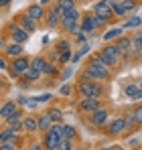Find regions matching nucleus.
I'll use <instances>...</instances> for the list:
<instances>
[{
  "instance_id": "obj_1",
  "label": "nucleus",
  "mask_w": 142,
  "mask_h": 150,
  "mask_svg": "<svg viewBox=\"0 0 142 150\" xmlns=\"http://www.w3.org/2000/svg\"><path fill=\"white\" fill-rule=\"evenodd\" d=\"M108 65H104L97 57L94 59H89V63H87V67H85V71L81 73V79H89V81H104V79H108L110 73H108Z\"/></svg>"
},
{
  "instance_id": "obj_2",
  "label": "nucleus",
  "mask_w": 142,
  "mask_h": 150,
  "mask_svg": "<svg viewBox=\"0 0 142 150\" xmlns=\"http://www.w3.org/2000/svg\"><path fill=\"white\" fill-rule=\"evenodd\" d=\"M97 59L104 65H108V67H116L120 61H122V53L118 51L116 45H108V47H104V49L97 53Z\"/></svg>"
},
{
  "instance_id": "obj_3",
  "label": "nucleus",
  "mask_w": 142,
  "mask_h": 150,
  "mask_svg": "<svg viewBox=\"0 0 142 150\" xmlns=\"http://www.w3.org/2000/svg\"><path fill=\"white\" fill-rule=\"evenodd\" d=\"M75 89H77L83 98H89V96L102 98V96H104V87H102L97 81H89V79H81V81L75 85Z\"/></svg>"
},
{
  "instance_id": "obj_4",
  "label": "nucleus",
  "mask_w": 142,
  "mask_h": 150,
  "mask_svg": "<svg viewBox=\"0 0 142 150\" xmlns=\"http://www.w3.org/2000/svg\"><path fill=\"white\" fill-rule=\"evenodd\" d=\"M92 14L95 16V23H97V26L106 25L110 18H112V8H110V4H108V0H99V2H95L94 8H92Z\"/></svg>"
},
{
  "instance_id": "obj_5",
  "label": "nucleus",
  "mask_w": 142,
  "mask_h": 150,
  "mask_svg": "<svg viewBox=\"0 0 142 150\" xmlns=\"http://www.w3.org/2000/svg\"><path fill=\"white\" fill-rule=\"evenodd\" d=\"M31 65V59L28 57H23V55H18V57H14V61H10V67H8V73L12 79H18V77H23V71Z\"/></svg>"
},
{
  "instance_id": "obj_6",
  "label": "nucleus",
  "mask_w": 142,
  "mask_h": 150,
  "mask_svg": "<svg viewBox=\"0 0 142 150\" xmlns=\"http://www.w3.org/2000/svg\"><path fill=\"white\" fill-rule=\"evenodd\" d=\"M99 105H102L99 98H94V96H89V98H83V100L77 103L79 112H85V114H92V112H94V110H97Z\"/></svg>"
},
{
  "instance_id": "obj_7",
  "label": "nucleus",
  "mask_w": 142,
  "mask_h": 150,
  "mask_svg": "<svg viewBox=\"0 0 142 150\" xmlns=\"http://www.w3.org/2000/svg\"><path fill=\"white\" fill-rule=\"evenodd\" d=\"M95 28H97L95 16L94 14H83V18H81V23H79V30L85 33V35H92Z\"/></svg>"
},
{
  "instance_id": "obj_8",
  "label": "nucleus",
  "mask_w": 142,
  "mask_h": 150,
  "mask_svg": "<svg viewBox=\"0 0 142 150\" xmlns=\"http://www.w3.org/2000/svg\"><path fill=\"white\" fill-rule=\"evenodd\" d=\"M10 39L14 41V43H26L28 41V33L24 30L21 25H10Z\"/></svg>"
},
{
  "instance_id": "obj_9",
  "label": "nucleus",
  "mask_w": 142,
  "mask_h": 150,
  "mask_svg": "<svg viewBox=\"0 0 142 150\" xmlns=\"http://www.w3.org/2000/svg\"><path fill=\"white\" fill-rule=\"evenodd\" d=\"M45 21H47L49 28H57V26H59V21H61V10H59L57 6L49 8L47 14H45Z\"/></svg>"
},
{
  "instance_id": "obj_10",
  "label": "nucleus",
  "mask_w": 142,
  "mask_h": 150,
  "mask_svg": "<svg viewBox=\"0 0 142 150\" xmlns=\"http://www.w3.org/2000/svg\"><path fill=\"white\" fill-rule=\"evenodd\" d=\"M59 140H61V136H59V134H55L53 130H47V132H45L43 146L49 148V150H59Z\"/></svg>"
},
{
  "instance_id": "obj_11",
  "label": "nucleus",
  "mask_w": 142,
  "mask_h": 150,
  "mask_svg": "<svg viewBox=\"0 0 142 150\" xmlns=\"http://www.w3.org/2000/svg\"><path fill=\"white\" fill-rule=\"evenodd\" d=\"M89 122H92V126H104L106 122H108V110H104V108L99 105L97 110H94V112H92Z\"/></svg>"
},
{
  "instance_id": "obj_12",
  "label": "nucleus",
  "mask_w": 142,
  "mask_h": 150,
  "mask_svg": "<svg viewBox=\"0 0 142 150\" xmlns=\"http://www.w3.org/2000/svg\"><path fill=\"white\" fill-rule=\"evenodd\" d=\"M26 14L39 23V21H45V14H47V10L43 8V4H31V6L26 8Z\"/></svg>"
},
{
  "instance_id": "obj_13",
  "label": "nucleus",
  "mask_w": 142,
  "mask_h": 150,
  "mask_svg": "<svg viewBox=\"0 0 142 150\" xmlns=\"http://www.w3.org/2000/svg\"><path fill=\"white\" fill-rule=\"evenodd\" d=\"M61 25H63V30L69 33V35H75L79 30V18H69V16H61Z\"/></svg>"
},
{
  "instance_id": "obj_14",
  "label": "nucleus",
  "mask_w": 142,
  "mask_h": 150,
  "mask_svg": "<svg viewBox=\"0 0 142 150\" xmlns=\"http://www.w3.org/2000/svg\"><path fill=\"white\" fill-rule=\"evenodd\" d=\"M18 25L23 26V28L26 30V33H28V35H31L33 30H37V21H35V18H31V16H28L26 12L18 16Z\"/></svg>"
},
{
  "instance_id": "obj_15",
  "label": "nucleus",
  "mask_w": 142,
  "mask_h": 150,
  "mask_svg": "<svg viewBox=\"0 0 142 150\" xmlns=\"http://www.w3.org/2000/svg\"><path fill=\"white\" fill-rule=\"evenodd\" d=\"M122 132H124V118L112 120L110 126H108V134H110V136H120Z\"/></svg>"
},
{
  "instance_id": "obj_16",
  "label": "nucleus",
  "mask_w": 142,
  "mask_h": 150,
  "mask_svg": "<svg viewBox=\"0 0 142 150\" xmlns=\"http://www.w3.org/2000/svg\"><path fill=\"white\" fill-rule=\"evenodd\" d=\"M116 47H118V51L122 53V55H126L128 51L132 49V39H130V37H122V35H120L118 41H116Z\"/></svg>"
},
{
  "instance_id": "obj_17",
  "label": "nucleus",
  "mask_w": 142,
  "mask_h": 150,
  "mask_svg": "<svg viewBox=\"0 0 142 150\" xmlns=\"http://www.w3.org/2000/svg\"><path fill=\"white\" fill-rule=\"evenodd\" d=\"M124 93L130 100H142V87L140 85H126L124 87Z\"/></svg>"
},
{
  "instance_id": "obj_18",
  "label": "nucleus",
  "mask_w": 142,
  "mask_h": 150,
  "mask_svg": "<svg viewBox=\"0 0 142 150\" xmlns=\"http://www.w3.org/2000/svg\"><path fill=\"white\" fill-rule=\"evenodd\" d=\"M108 4H110V8H112V12L116 16H126L128 14L126 8H124V4H122V0H108Z\"/></svg>"
},
{
  "instance_id": "obj_19",
  "label": "nucleus",
  "mask_w": 142,
  "mask_h": 150,
  "mask_svg": "<svg viewBox=\"0 0 142 150\" xmlns=\"http://www.w3.org/2000/svg\"><path fill=\"white\" fill-rule=\"evenodd\" d=\"M16 110H18V108H16V103H14V101H6V103L0 108V118H2V120H6V118H8L10 114H14Z\"/></svg>"
},
{
  "instance_id": "obj_20",
  "label": "nucleus",
  "mask_w": 142,
  "mask_h": 150,
  "mask_svg": "<svg viewBox=\"0 0 142 150\" xmlns=\"http://www.w3.org/2000/svg\"><path fill=\"white\" fill-rule=\"evenodd\" d=\"M23 130H24V132H28V134L37 132V130H39V126H37V118H31V116H26V118L23 120Z\"/></svg>"
},
{
  "instance_id": "obj_21",
  "label": "nucleus",
  "mask_w": 142,
  "mask_h": 150,
  "mask_svg": "<svg viewBox=\"0 0 142 150\" xmlns=\"http://www.w3.org/2000/svg\"><path fill=\"white\" fill-rule=\"evenodd\" d=\"M120 35H124V28H122V26H116V28H110V30H106L102 39L108 43V41H114V39H118Z\"/></svg>"
},
{
  "instance_id": "obj_22",
  "label": "nucleus",
  "mask_w": 142,
  "mask_h": 150,
  "mask_svg": "<svg viewBox=\"0 0 142 150\" xmlns=\"http://www.w3.org/2000/svg\"><path fill=\"white\" fill-rule=\"evenodd\" d=\"M23 77L26 79V81H37V79H41V77H43V73H41V71H37V69H33V67L28 65V67L23 71Z\"/></svg>"
},
{
  "instance_id": "obj_23",
  "label": "nucleus",
  "mask_w": 142,
  "mask_h": 150,
  "mask_svg": "<svg viewBox=\"0 0 142 150\" xmlns=\"http://www.w3.org/2000/svg\"><path fill=\"white\" fill-rule=\"evenodd\" d=\"M47 65H49V63L45 61V59H41V57H35V59H31V67H33V69H37V71H41V73L47 69Z\"/></svg>"
},
{
  "instance_id": "obj_24",
  "label": "nucleus",
  "mask_w": 142,
  "mask_h": 150,
  "mask_svg": "<svg viewBox=\"0 0 142 150\" xmlns=\"http://www.w3.org/2000/svg\"><path fill=\"white\" fill-rule=\"evenodd\" d=\"M6 55H8V57H18V55H23V45H21V43L8 45V47H6Z\"/></svg>"
},
{
  "instance_id": "obj_25",
  "label": "nucleus",
  "mask_w": 142,
  "mask_h": 150,
  "mask_svg": "<svg viewBox=\"0 0 142 150\" xmlns=\"http://www.w3.org/2000/svg\"><path fill=\"white\" fill-rule=\"evenodd\" d=\"M47 116H49V120H51V122H61V118H63V112H61L59 108H49Z\"/></svg>"
},
{
  "instance_id": "obj_26",
  "label": "nucleus",
  "mask_w": 142,
  "mask_h": 150,
  "mask_svg": "<svg viewBox=\"0 0 142 150\" xmlns=\"http://www.w3.org/2000/svg\"><path fill=\"white\" fill-rule=\"evenodd\" d=\"M12 140H16V132H12L10 128L0 132V142H12Z\"/></svg>"
},
{
  "instance_id": "obj_27",
  "label": "nucleus",
  "mask_w": 142,
  "mask_h": 150,
  "mask_svg": "<svg viewBox=\"0 0 142 150\" xmlns=\"http://www.w3.org/2000/svg\"><path fill=\"white\" fill-rule=\"evenodd\" d=\"M51 124H53V122L49 120V116H41V118H37V126H39L41 132H47Z\"/></svg>"
},
{
  "instance_id": "obj_28",
  "label": "nucleus",
  "mask_w": 142,
  "mask_h": 150,
  "mask_svg": "<svg viewBox=\"0 0 142 150\" xmlns=\"http://www.w3.org/2000/svg\"><path fill=\"white\" fill-rule=\"evenodd\" d=\"M55 6L63 12V10H69V8L75 6V0H57V2H55Z\"/></svg>"
},
{
  "instance_id": "obj_29",
  "label": "nucleus",
  "mask_w": 142,
  "mask_h": 150,
  "mask_svg": "<svg viewBox=\"0 0 142 150\" xmlns=\"http://www.w3.org/2000/svg\"><path fill=\"white\" fill-rule=\"evenodd\" d=\"M132 49L138 51V53L142 51V30H138V33L132 37Z\"/></svg>"
},
{
  "instance_id": "obj_30",
  "label": "nucleus",
  "mask_w": 142,
  "mask_h": 150,
  "mask_svg": "<svg viewBox=\"0 0 142 150\" xmlns=\"http://www.w3.org/2000/svg\"><path fill=\"white\" fill-rule=\"evenodd\" d=\"M61 130H63V138H69V140H73V138H75V134H77V132H75V128L69 126V124H63V126H61Z\"/></svg>"
},
{
  "instance_id": "obj_31",
  "label": "nucleus",
  "mask_w": 142,
  "mask_h": 150,
  "mask_svg": "<svg viewBox=\"0 0 142 150\" xmlns=\"http://www.w3.org/2000/svg\"><path fill=\"white\" fill-rule=\"evenodd\" d=\"M16 122H23V112H21V110H16L14 114H10V116L6 118V124H8V126L16 124Z\"/></svg>"
},
{
  "instance_id": "obj_32",
  "label": "nucleus",
  "mask_w": 142,
  "mask_h": 150,
  "mask_svg": "<svg viewBox=\"0 0 142 150\" xmlns=\"http://www.w3.org/2000/svg\"><path fill=\"white\" fill-rule=\"evenodd\" d=\"M140 25H142V18H140V16H132V18H128V21L124 23L122 28H134V26H140Z\"/></svg>"
},
{
  "instance_id": "obj_33",
  "label": "nucleus",
  "mask_w": 142,
  "mask_h": 150,
  "mask_svg": "<svg viewBox=\"0 0 142 150\" xmlns=\"http://www.w3.org/2000/svg\"><path fill=\"white\" fill-rule=\"evenodd\" d=\"M134 128H138V126H136V122H134L132 114L124 116V130H134Z\"/></svg>"
},
{
  "instance_id": "obj_34",
  "label": "nucleus",
  "mask_w": 142,
  "mask_h": 150,
  "mask_svg": "<svg viewBox=\"0 0 142 150\" xmlns=\"http://www.w3.org/2000/svg\"><path fill=\"white\" fill-rule=\"evenodd\" d=\"M57 59H59V63H61V65H63V63H69V59H71V51H69V49H65V51H59Z\"/></svg>"
},
{
  "instance_id": "obj_35",
  "label": "nucleus",
  "mask_w": 142,
  "mask_h": 150,
  "mask_svg": "<svg viewBox=\"0 0 142 150\" xmlns=\"http://www.w3.org/2000/svg\"><path fill=\"white\" fill-rule=\"evenodd\" d=\"M18 103H23L24 108H28V110H35L39 101H37V98H35V100H26V98H21V100H18Z\"/></svg>"
},
{
  "instance_id": "obj_36",
  "label": "nucleus",
  "mask_w": 142,
  "mask_h": 150,
  "mask_svg": "<svg viewBox=\"0 0 142 150\" xmlns=\"http://www.w3.org/2000/svg\"><path fill=\"white\" fill-rule=\"evenodd\" d=\"M132 118H134L136 126L142 124V105H140V108H136V110H132Z\"/></svg>"
},
{
  "instance_id": "obj_37",
  "label": "nucleus",
  "mask_w": 142,
  "mask_h": 150,
  "mask_svg": "<svg viewBox=\"0 0 142 150\" xmlns=\"http://www.w3.org/2000/svg\"><path fill=\"white\" fill-rule=\"evenodd\" d=\"M122 4H124V8H126V12H128V14L138 6V4H136V0H122Z\"/></svg>"
},
{
  "instance_id": "obj_38",
  "label": "nucleus",
  "mask_w": 142,
  "mask_h": 150,
  "mask_svg": "<svg viewBox=\"0 0 142 150\" xmlns=\"http://www.w3.org/2000/svg\"><path fill=\"white\" fill-rule=\"evenodd\" d=\"M73 148V144H71L69 138H61L59 140V150H71Z\"/></svg>"
},
{
  "instance_id": "obj_39",
  "label": "nucleus",
  "mask_w": 142,
  "mask_h": 150,
  "mask_svg": "<svg viewBox=\"0 0 142 150\" xmlns=\"http://www.w3.org/2000/svg\"><path fill=\"white\" fill-rule=\"evenodd\" d=\"M71 91H73V87H71V85H63V87L59 89V93H61V96H65V98L71 96Z\"/></svg>"
},
{
  "instance_id": "obj_40",
  "label": "nucleus",
  "mask_w": 142,
  "mask_h": 150,
  "mask_svg": "<svg viewBox=\"0 0 142 150\" xmlns=\"http://www.w3.org/2000/svg\"><path fill=\"white\" fill-rule=\"evenodd\" d=\"M65 49H69V43H67V41H61V43L57 45V53H59V51H65Z\"/></svg>"
},
{
  "instance_id": "obj_41",
  "label": "nucleus",
  "mask_w": 142,
  "mask_h": 150,
  "mask_svg": "<svg viewBox=\"0 0 142 150\" xmlns=\"http://www.w3.org/2000/svg\"><path fill=\"white\" fill-rule=\"evenodd\" d=\"M0 148H2V150H14V144H8V142H2V144H0Z\"/></svg>"
},
{
  "instance_id": "obj_42",
  "label": "nucleus",
  "mask_w": 142,
  "mask_h": 150,
  "mask_svg": "<svg viewBox=\"0 0 142 150\" xmlns=\"http://www.w3.org/2000/svg\"><path fill=\"white\" fill-rule=\"evenodd\" d=\"M51 100V93H45V96H39L37 98V101H49Z\"/></svg>"
},
{
  "instance_id": "obj_43",
  "label": "nucleus",
  "mask_w": 142,
  "mask_h": 150,
  "mask_svg": "<svg viewBox=\"0 0 142 150\" xmlns=\"http://www.w3.org/2000/svg\"><path fill=\"white\" fill-rule=\"evenodd\" d=\"M71 73H73V69H67L65 73L61 75V79H63V81H65V79H69V77H71Z\"/></svg>"
},
{
  "instance_id": "obj_44",
  "label": "nucleus",
  "mask_w": 142,
  "mask_h": 150,
  "mask_svg": "<svg viewBox=\"0 0 142 150\" xmlns=\"http://www.w3.org/2000/svg\"><path fill=\"white\" fill-rule=\"evenodd\" d=\"M142 140L140 138H132V140H130V142H128V144H130V146H138V144H140Z\"/></svg>"
},
{
  "instance_id": "obj_45",
  "label": "nucleus",
  "mask_w": 142,
  "mask_h": 150,
  "mask_svg": "<svg viewBox=\"0 0 142 150\" xmlns=\"http://www.w3.org/2000/svg\"><path fill=\"white\" fill-rule=\"evenodd\" d=\"M12 0H0V8H4V6H8Z\"/></svg>"
},
{
  "instance_id": "obj_46",
  "label": "nucleus",
  "mask_w": 142,
  "mask_h": 150,
  "mask_svg": "<svg viewBox=\"0 0 142 150\" xmlns=\"http://www.w3.org/2000/svg\"><path fill=\"white\" fill-rule=\"evenodd\" d=\"M0 69H8V67H6V63H4V59H0Z\"/></svg>"
},
{
  "instance_id": "obj_47",
  "label": "nucleus",
  "mask_w": 142,
  "mask_h": 150,
  "mask_svg": "<svg viewBox=\"0 0 142 150\" xmlns=\"http://www.w3.org/2000/svg\"><path fill=\"white\" fill-rule=\"evenodd\" d=\"M2 89H4V83H2V81H0V93H2Z\"/></svg>"
},
{
  "instance_id": "obj_48",
  "label": "nucleus",
  "mask_w": 142,
  "mask_h": 150,
  "mask_svg": "<svg viewBox=\"0 0 142 150\" xmlns=\"http://www.w3.org/2000/svg\"><path fill=\"white\" fill-rule=\"evenodd\" d=\"M45 2H49V0H41V4H45Z\"/></svg>"
},
{
  "instance_id": "obj_49",
  "label": "nucleus",
  "mask_w": 142,
  "mask_h": 150,
  "mask_svg": "<svg viewBox=\"0 0 142 150\" xmlns=\"http://www.w3.org/2000/svg\"><path fill=\"white\" fill-rule=\"evenodd\" d=\"M140 87H142V83H140Z\"/></svg>"
}]
</instances>
